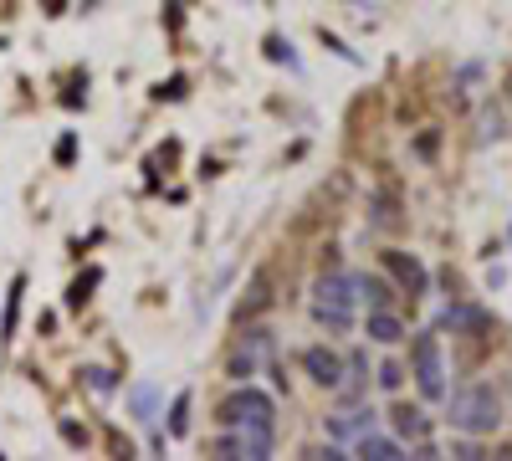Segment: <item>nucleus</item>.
I'll list each match as a JSON object with an SVG mask.
<instances>
[{
    "label": "nucleus",
    "mask_w": 512,
    "mask_h": 461,
    "mask_svg": "<svg viewBox=\"0 0 512 461\" xmlns=\"http://www.w3.org/2000/svg\"><path fill=\"white\" fill-rule=\"evenodd\" d=\"M410 359H415V385H420V395H425V400H446V364H441L436 333H420L415 349H410Z\"/></svg>",
    "instance_id": "obj_4"
},
{
    "label": "nucleus",
    "mask_w": 512,
    "mask_h": 461,
    "mask_svg": "<svg viewBox=\"0 0 512 461\" xmlns=\"http://www.w3.org/2000/svg\"><path fill=\"white\" fill-rule=\"evenodd\" d=\"M369 426H374V415L354 410V415H338V421H333V436H354V431H369Z\"/></svg>",
    "instance_id": "obj_10"
},
{
    "label": "nucleus",
    "mask_w": 512,
    "mask_h": 461,
    "mask_svg": "<svg viewBox=\"0 0 512 461\" xmlns=\"http://www.w3.org/2000/svg\"><path fill=\"white\" fill-rule=\"evenodd\" d=\"M369 339H374V344H400V339H405V323H400L395 313L374 308V313H369Z\"/></svg>",
    "instance_id": "obj_8"
},
{
    "label": "nucleus",
    "mask_w": 512,
    "mask_h": 461,
    "mask_svg": "<svg viewBox=\"0 0 512 461\" xmlns=\"http://www.w3.org/2000/svg\"><path fill=\"white\" fill-rule=\"evenodd\" d=\"M384 267H390L410 292H425V267L415 262V257H400V251H384Z\"/></svg>",
    "instance_id": "obj_7"
},
{
    "label": "nucleus",
    "mask_w": 512,
    "mask_h": 461,
    "mask_svg": "<svg viewBox=\"0 0 512 461\" xmlns=\"http://www.w3.org/2000/svg\"><path fill=\"white\" fill-rule=\"evenodd\" d=\"M446 421L466 436H492L502 426V400L492 395V385H466L451 395V410H446Z\"/></svg>",
    "instance_id": "obj_1"
},
{
    "label": "nucleus",
    "mask_w": 512,
    "mask_h": 461,
    "mask_svg": "<svg viewBox=\"0 0 512 461\" xmlns=\"http://www.w3.org/2000/svg\"><path fill=\"white\" fill-rule=\"evenodd\" d=\"M446 323H461V328H482L487 318H482L477 308H451V313H446Z\"/></svg>",
    "instance_id": "obj_15"
},
{
    "label": "nucleus",
    "mask_w": 512,
    "mask_h": 461,
    "mask_svg": "<svg viewBox=\"0 0 512 461\" xmlns=\"http://www.w3.org/2000/svg\"><path fill=\"white\" fill-rule=\"evenodd\" d=\"M303 369L313 374L318 385H328V390H338V385H344V359H338L333 349H323V344H313V349L303 354Z\"/></svg>",
    "instance_id": "obj_5"
},
{
    "label": "nucleus",
    "mask_w": 512,
    "mask_h": 461,
    "mask_svg": "<svg viewBox=\"0 0 512 461\" xmlns=\"http://www.w3.org/2000/svg\"><path fill=\"white\" fill-rule=\"evenodd\" d=\"M354 287H359V298L374 303V308H384V298H390V287H384L379 277H354Z\"/></svg>",
    "instance_id": "obj_11"
},
{
    "label": "nucleus",
    "mask_w": 512,
    "mask_h": 461,
    "mask_svg": "<svg viewBox=\"0 0 512 461\" xmlns=\"http://www.w3.org/2000/svg\"><path fill=\"white\" fill-rule=\"evenodd\" d=\"M221 426H231V431H272V415H277V405H272V395H262V390H236V395H226L221 400Z\"/></svg>",
    "instance_id": "obj_3"
},
{
    "label": "nucleus",
    "mask_w": 512,
    "mask_h": 461,
    "mask_svg": "<svg viewBox=\"0 0 512 461\" xmlns=\"http://www.w3.org/2000/svg\"><path fill=\"white\" fill-rule=\"evenodd\" d=\"M216 451L221 456H267L272 451V431H231L226 426V436L216 441Z\"/></svg>",
    "instance_id": "obj_6"
},
{
    "label": "nucleus",
    "mask_w": 512,
    "mask_h": 461,
    "mask_svg": "<svg viewBox=\"0 0 512 461\" xmlns=\"http://www.w3.org/2000/svg\"><path fill=\"white\" fill-rule=\"evenodd\" d=\"M395 431H400V436H420V431H425L420 410H405V405H400V410H395Z\"/></svg>",
    "instance_id": "obj_13"
},
{
    "label": "nucleus",
    "mask_w": 512,
    "mask_h": 461,
    "mask_svg": "<svg viewBox=\"0 0 512 461\" xmlns=\"http://www.w3.org/2000/svg\"><path fill=\"white\" fill-rule=\"evenodd\" d=\"M21 292H26V282L16 277V287H11V303H6V333H0V344H6L11 333H16V318H21Z\"/></svg>",
    "instance_id": "obj_12"
},
{
    "label": "nucleus",
    "mask_w": 512,
    "mask_h": 461,
    "mask_svg": "<svg viewBox=\"0 0 512 461\" xmlns=\"http://www.w3.org/2000/svg\"><path fill=\"white\" fill-rule=\"evenodd\" d=\"M354 451H359V456H374V461H395V456H400V446H395L390 436H369V431L359 436Z\"/></svg>",
    "instance_id": "obj_9"
},
{
    "label": "nucleus",
    "mask_w": 512,
    "mask_h": 461,
    "mask_svg": "<svg viewBox=\"0 0 512 461\" xmlns=\"http://www.w3.org/2000/svg\"><path fill=\"white\" fill-rule=\"evenodd\" d=\"M502 139V108L492 103L487 113H482V144H497Z\"/></svg>",
    "instance_id": "obj_14"
},
{
    "label": "nucleus",
    "mask_w": 512,
    "mask_h": 461,
    "mask_svg": "<svg viewBox=\"0 0 512 461\" xmlns=\"http://www.w3.org/2000/svg\"><path fill=\"white\" fill-rule=\"evenodd\" d=\"M354 303H359V287H354V277H344V272H333V277H323V282L313 287V318H318L323 328H333V333H344V328L354 323Z\"/></svg>",
    "instance_id": "obj_2"
},
{
    "label": "nucleus",
    "mask_w": 512,
    "mask_h": 461,
    "mask_svg": "<svg viewBox=\"0 0 512 461\" xmlns=\"http://www.w3.org/2000/svg\"><path fill=\"white\" fill-rule=\"evenodd\" d=\"M379 385H384V390H400V364H384V369H379Z\"/></svg>",
    "instance_id": "obj_16"
}]
</instances>
